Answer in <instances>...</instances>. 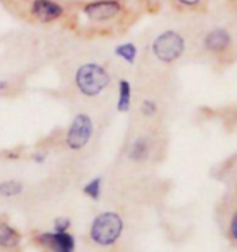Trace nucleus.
I'll return each mask as SVG.
<instances>
[{"label":"nucleus","mask_w":237,"mask_h":252,"mask_svg":"<svg viewBox=\"0 0 237 252\" xmlns=\"http://www.w3.org/2000/svg\"><path fill=\"white\" fill-rule=\"evenodd\" d=\"M94 133V122L89 114L78 112L73 117L65 133V145L72 152H80L91 142Z\"/></svg>","instance_id":"4"},{"label":"nucleus","mask_w":237,"mask_h":252,"mask_svg":"<svg viewBox=\"0 0 237 252\" xmlns=\"http://www.w3.org/2000/svg\"><path fill=\"white\" fill-rule=\"evenodd\" d=\"M132 109V83L127 78L117 82V111L128 112Z\"/></svg>","instance_id":"10"},{"label":"nucleus","mask_w":237,"mask_h":252,"mask_svg":"<svg viewBox=\"0 0 237 252\" xmlns=\"http://www.w3.org/2000/svg\"><path fill=\"white\" fill-rule=\"evenodd\" d=\"M187 47L185 37L176 30H166L159 33L151 42L153 56L163 63H174L184 56Z\"/></svg>","instance_id":"3"},{"label":"nucleus","mask_w":237,"mask_h":252,"mask_svg":"<svg viewBox=\"0 0 237 252\" xmlns=\"http://www.w3.org/2000/svg\"><path fill=\"white\" fill-rule=\"evenodd\" d=\"M203 2V0H177V3H180V5H184V7H188V8H192V7H198Z\"/></svg>","instance_id":"18"},{"label":"nucleus","mask_w":237,"mask_h":252,"mask_svg":"<svg viewBox=\"0 0 237 252\" xmlns=\"http://www.w3.org/2000/svg\"><path fill=\"white\" fill-rule=\"evenodd\" d=\"M125 5L120 0H91L83 5L82 12L91 23H109L123 13Z\"/></svg>","instance_id":"5"},{"label":"nucleus","mask_w":237,"mask_h":252,"mask_svg":"<svg viewBox=\"0 0 237 252\" xmlns=\"http://www.w3.org/2000/svg\"><path fill=\"white\" fill-rule=\"evenodd\" d=\"M228 236L229 239L233 241L234 244H237V212L234 213L233 217L229 220V224H228Z\"/></svg>","instance_id":"17"},{"label":"nucleus","mask_w":237,"mask_h":252,"mask_svg":"<svg viewBox=\"0 0 237 252\" xmlns=\"http://www.w3.org/2000/svg\"><path fill=\"white\" fill-rule=\"evenodd\" d=\"M125 221L117 212H101L89 224V239L99 248H112L122 238Z\"/></svg>","instance_id":"2"},{"label":"nucleus","mask_w":237,"mask_h":252,"mask_svg":"<svg viewBox=\"0 0 237 252\" xmlns=\"http://www.w3.org/2000/svg\"><path fill=\"white\" fill-rule=\"evenodd\" d=\"M72 226V220L67 217H59L54 220V231H68Z\"/></svg>","instance_id":"16"},{"label":"nucleus","mask_w":237,"mask_h":252,"mask_svg":"<svg viewBox=\"0 0 237 252\" xmlns=\"http://www.w3.org/2000/svg\"><path fill=\"white\" fill-rule=\"evenodd\" d=\"M65 8L56 0H33L31 3V15L41 23H51L63 17Z\"/></svg>","instance_id":"8"},{"label":"nucleus","mask_w":237,"mask_h":252,"mask_svg":"<svg viewBox=\"0 0 237 252\" xmlns=\"http://www.w3.org/2000/svg\"><path fill=\"white\" fill-rule=\"evenodd\" d=\"M112 77L99 62H85L73 73V83L85 98H98L111 87Z\"/></svg>","instance_id":"1"},{"label":"nucleus","mask_w":237,"mask_h":252,"mask_svg":"<svg viewBox=\"0 0 237 252\" xmlns=\"http://www.w3.org/2000/svg\"><path fill=\"white\" fill-rule=\"evenodd\" d=\"M114 54L116 57L122 59L123 62H127L128 65H133L138 57V47L133 42H122V44H117L114 47Z\"/></svg>","instance_id":"12"},{"label":"nucleus","mask_w":237,"mask_h":252,"mask_svg":"<svg viewBox=\"0 0 237 252\" xmlns=\"http://www.w3.org/2000/svg\"><path fill=\"white\" fill-rule=\"evenodd\" d=\"M25 186L20 181H3L0 182V197L12 198L23 194Z\"/></svg>","instance_id":"13"},{"label":"nucleus","mask_w":237,"mask_h":252,"mask_svg":"<svg viewBox=\"0 0 237 252\" xmlns=\"http://www.w3.org/2000/svg\"><path fill=\"white\" fill-rule=\"evenodd\" d=\"M83 194L91 200H99L102 195V178H93L83 186Z\"/></svg>","instance_id":"14"},{"label":"nucleus","mask_w":237,"mask_h":252,"mask_svg":"<svg viewBox=\"0 0 237 252\" xmlns=\"http://www.w3.org/2000/svg\"><path fill=\"white\" fill-rule=\"evenodd\" d=\"M202 46L209 54L214 56L224 54L233 46V36H231V33L226 28H213L205 33L202 39Z\"/></svg>","instance_id":"7"},{"label":"nucleus","mask_w":237,"mask_h":252,"mask_svg":"<svg viewBox=\"0 0 237 252\" xmlns=\"http://www.w3.org/2000/svg\"><path fill=\"white\" fill-rule=\"evenodd\" d=\"M151 155V143H149L148 137H137L127 150V157L133 163H143L147 161Z\"/></svg>","instance_id":"9"},{"label":"nucleus","mask_w":237,"mask_h":252,"mask_svg":"<svg viewBox=\"0 0 237 252\" xmlns=\"http://www.w3.org/2000/svg\"><path fill=\"white\" fill-rule=\"evenodd\" d=\"M33 159L36 163H44L46 161V153H36L33 157Z\"/></svg>","instance_id":"19"},{"label":"nucleus","mask_w":237,"mask_h":252,"mask_svg":"<svg viewBox=\"0 0 237 252\" xmlns=\"http://www.w3.org/2000/svg\"><path fill=\"white\" fill-rule=\"evenodd\" d=\"M236 212H237V202H236Z\"/></svg>","instance_id":"20"},{"label":"nucleus","mask_w":237,"mask_h":252,"mask_svg":"<svg viewBox=\"0 0 237 252\" xmlns=\"http://www.w3.org/2000/svg\"><path fill=\"white\" fill-rule=\"evenodd\" d=\"M21 243V236L8 223H0V248L15 249Z\"/></svg>","instance_id":"11"},{"label":"nucleus","mask_w":237,"mask_h":252,"mask_svg":"<svg viewBox=\"0 0 237 252\" xmlns=\"http://www.w3.org/2000/svg\"><path fill=\"white\" fill-rule=\"evenodd\" d=\"M158 111H159V106L151 98L143 99L142 104H140V114H142L143 117H147V119H151V117H154L156 114H158Z\"/></svg>","instance_id":"15"},{"label":"nucleus","mask_w":237,"mask_h":252,"mask_svg":"<svg viewBox=\"0 0 237 252\" xmlns=\"http://www.w3.org/2000/svg\"><path fill=\"white\" fill-rule=\"evenodd\" d=\"M37 244L51 252H75L77 239L70 231H44L36 236Z\"/></svg>","instance_id":"6"}]
</instances>
